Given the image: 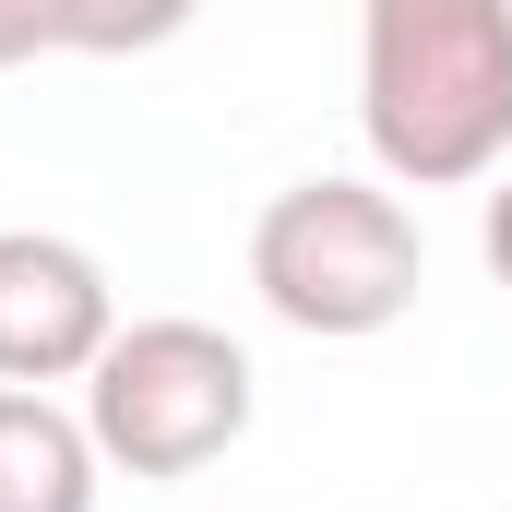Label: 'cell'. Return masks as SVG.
<instances>
[{
    "label": "cell",
    "instance_id": "obj_1",
    "mask_svg": "<svg viewBox=\"0 0 512 512\" xmlns=\"http://www.w3.org/2000/svg\"><path fill=\"white\" fill-rule=\"evenodd\" d=\"M358 131L405 191L512 167V0H358Z\"/></svg>",
    "mask_w": 512,
    "mask_h": 512
},
{
    "label": "cell",
    "instance_id": "obj_2",
    "mask_svg": "<svg viewBox=\"0 0 512 512\" xmlns=\"http://www.w3.org/2000/svg\"><path fill=\"white\" fill-rule=\"evenodd\" d=\"M251 286L286 334H322V346H358V334H393L429 286V251H417V215L393 203L382 179H298L274 191L251 227Z\"/></svg>",
    "mask_w": 512,
    "mask_h": 512
},
{
    "label": "cell",
    "instance_id": "obj_3",
    "mask_svg": "<svg viewBox=\"0 0 512 512\" xmlns=\"http://www.w3.org/2000/svg\"><path fill=\"white\" fill-rule=\"evenodd\" d=\"M84 429H96V453L120 477H155V489L167 477H203L251 429V358L215 322H179V310L120 322L108 358L84 370Z\"/></svg>",
    "mask_w": 512,
    "mask_h": 512
},
{
    "label": "cell",
    "instance_id": "obj_4",
    "mask_svg": "<svg viewBox=\"0 0 512 512\" xmlns=\"http://www.w3.org/2000/svg\"><path fill=\"white\" fill-rule=\"evenodd\" d=\"M120 334V298H108V262L60 227H0V382L48 393L84 382Z\"/></svg>",
    "mask_w": 512,
    "mask_h": 512
},
{
    "label": "cell",
    "instance_id": "obj_5",
    "mask_svg": "<svg viewBox=\"0 0 512 512\" xmlns=\"http://www.w3.org/2000/svg\"><path fill=\"white\" fill-rule=\"evenodd\" d=\"M96 429L48 393L0 382V512H96Z\"/></svg>",
    "mask_w": 512,
    "mask_h": 512
},
{
    "label": "cell",
    "instance_id": "obj_6",
    "mask_svg": "<svg viewBox=\"0 0 512 512\" xmlns=\"http://www.w3.org/2000/svg\"><path fill=\"white\" fill-rule=\"evenodd\" d=\"M203 0H48V48H84V60H143L167 36H191Z\"/></svg>",
    "mask_w": 512,
    "mask_h": 512
},
{
    "label": "cell",
    "instance_id": "obj_7",
    "mask_svg": "<svg viewBox=\"0 0 512 512\" xmlns=\"http://www.w3.org/2000/svg\"><path fill=\"white\" fill-rule=\"evenodd\" d=\"M48 48V0H0V72Z\"/></svg>",
    "mask_w": 512,
    "mask_h": 512
},
{
    "label": "cell",
    "instance_id": "obj_8",
    "mask_svg": "<svg viewBox=\"0 0 512 512\" xmlns=\"http://www.w3.org/2000/svg\"><path fill=\"white\" fill-rule=\"evenodd\" d=\"M477 239H489V274L512 286V167H501V191H489V227H477Z\"/></svg>",
    "mask_w": 512,
    "mask_h": 512
}]
</instances>
